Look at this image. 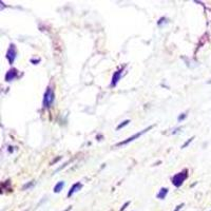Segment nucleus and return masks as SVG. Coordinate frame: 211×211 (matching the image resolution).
Returning <instances> with one entry per match:
<instances>
[{
  "instance_id": "2eb2a0df",
  "label": "nucleus",
  "mask_w": 211,
  "mask_h": 211,
  "mask_svg": "<svg viewBox=\"0 0 211 211\" xmlns=\"http://www.w3.org/2000/svg\"><path fill=\"white\" fill-rule=\"evenodd\" d=\"M128 205H129V202H128V203H126V204L124 205V207H122V208L120 209V211H124V210H125V208H126V207L128 206Z\"/></svg>"
},
{
  "instance_id": "6e6552de",
  "label": "nucleus",
  "mask_w": 211,
  "mask_h": 211,
  "mask_svg": "<svg viewBox=\"0 0 211 211\" xmlns=\"http://www.w3.org/2000/svg\"><path fill=\"white\" fill-rule=\"evenodd\" d=\"M168 192H169V190L167 188H162L160 190V192L157 193V195H156V198H157L158 200H165V198L167 196Z\"/></svg>"
},
{
  "instance_id": "dca6fc26",
  "label": "nucleus",
  "mask_w": 211,
  "mask_h": 211,
  "mask_svg": "<svg viewBox=\"0 0 211 211\" xmlns=\"http://www.w3.org/2000/svg\"><path fill=\"white\" fill-rule=\"evenodd\" d=\"M208 84H211V80H210V81H208Z\"/></svg>"
},
{
  "instance_id": "0eeeda50",
  "label": "nucleus",
  "mask_w": 211,
  "mask_h": 211,
  "mask_svg": "<svg viewBox=\"0 0 211 211\" xmlns=\"http://www.w3.org/2000/svg\"><path fill=\"white\" fill-rule=\"evenodd\" d=\"M82 188V185H81V183H79V182H77L76 184H74L73 186L71 187V189H70V191H69V193H68V198H71L72 195H73L75 192H77V191H79L80 189Z\"/></svg>"
},
{
  "instance_id": "ddd939ff",
  "label": "nucleus",
  "mask_w": 211,
  "mask_h": 211,
  "mask_svg": "<svg viewBox=\"0 0 211 211\" xmlns=\"http://www.w3.org/2000/svg\"><path fill=\"white\" fill-rule=\"evenodd\" d=\"M32 185H34V182H31V183H29V184H28V185H25V186L23 187V189H28V188H29V187H31Z\"/></svg>"
},
{
  "instance_id": "f03ea898",
  "label": "nucleus",
  "mask_w": 211,
  "mask_h": 211,
  "mask_svg": "<svg viewBox=\"0 0 211 211\" xmlns=\"http://www.w3.org/2000/svg\"><path fill=\"white\" fill-rule=\"evenodd\" d=\"M187 177H188V169H184L182 172L175 174V175L172 177V184H173V186L180 188V187L184 184L185 180H187Z\"/></svg>"
},
{
  "instance_id": "39448f33",
  "label": "nucleus",
  "mask_w": 211,
  "mask_h": 211,
  "mask_svg": "<svg viewBox=\"0 0 211 211\" xmlns=\"http://www.w3.org/2000/svg\"><path fill=\"white\" fill-rule=\"evenodd\" d=\"M125 67H122V69L117 70L116 72H114L113 76H112V81H111V87H115L116 84H118V81L122 78V70H124Z\"/></svg>"
},
{
  "instance_id": "1a4fd4ad",
  "label": "nucleus",
  "mask_w": 211,
  "mask_h": 211,
  "mask_svg": "<svg viewBox=\"0 0 211 211\" xmlns=\"http://www.w3.org/2000/svg\"><path fill=\"white\" fill-rule=\"evenodd\" d=\"M63 186H65V182L57 183V184L55 185V187H54V192H55V193H58V192H60L62 190V188H63Z\"/></svg>"
},
{
  "instance_id": "4468645a",
  "label": "nucleus",
  "mask_w": 211,
  "mask_h": 211,
  "mask_svg": "<svg viewBox=\"0 0 211 211\" xmlns=\"http://www.w3.org/2000/svg\"><path fill=\"white\" fill-rule=\"evenodd\" d=\"M183 206H184V204H180V205H178V206L177 207H176V208H175V210H174V211H178V210H180V208H182V207Z\"/></svg>"
},
{
  "instance_id": "f8f14e48",
  "label": "nucleus",
  "mask_w": 211,
  "mask_h": 211,
  "mask_svg": "<svg viewBox=\"0 0 211 211\" xmlns=\"http://www.w3.org/2000/svg\"><path fill=\"white\" fill-rule=\"evenodd\" d=\"M186 117H187V114L186 113H183L182 115L178 117V120H180V122H182V120L184 119V118H186Z\"/></svg>"
},
{
  "instance_id": "9b49d317",
  "label": "nucleus",
  "mask_w": 211,
  "mask_h": 211,
  "mask_svg": "<svg viewBox=\"0 0 211 211\" xmlns=\"http://www.w3.org/2000/svg\"><path fill=\"white\" fill-rule=\"evenodd\" d=\"M194 139V137H191V138H189V139H188V142H185V144L184 145H183V146H182V148H183V149H184V148H186V147L187 146H188V145L189 144H190V142H192V140H193Z\"/></svg>"
},
{
  "instance_id": "f257e3e1",
  "label": "nucleus",
  "mask_w": 211,
  "mask_h": 211,
  "mask_svg": "<svg viewBox=\"0 0 211 211\" xmlns=\"http://www.w3.org/2000/svg\"><path fill=\"white\" fill-rule=\"evenodd\" d=\"M55 100V94H54V90L52 87H48L47 91L45 92L43 95V100H42V106L45 109H49L52 104H54Z\"/></svg>"
},
{
  "instance_id": "423d86ee",
  "label": "nucleus",
  "mask_w": 211,
  "mask_h": 211,
  "mask_svg": "<svg viewBox=\"0 0 211 211\" xmlns=\"http://www.w3.org/2000/svg\"><path fill=\"white\" fill-rule=\"evenodd\" d=\"M17 74H18V70L15 69V68H12V69L9 70L7 73L5 74V81L10 82V81H12V80H14L17 77Z\"/></svg>"
},
{
  "instance_id": "20e7f679",
  "label": "nucleus",
  "mask_w": 211,
  "mask_h": 211,
  "mask_svg": "<svg viewBox=\"0 0 211 211\" xmlns=\"http://www.w3.org/2000/svg\"><path fill=\"white\" fill-rule=\"evenodd\" d=\"M17 58V50H16V47L14 43H11L7 49V59L9 60L10 65H13L15 59Z\"/></svg>"
},
{
  "instance_id": "9d476101",
  "label": "nucleus",
  "mask_w": 211,
  "mask_h": 211,
  "mask_svg": "<svg viewBox=\"0 0 211 211\" xmlns=\"http://www.w3.org/2000/svg\"><path fill=\"white\" fill-rule=\"evenodd\" d=\"M129 122H130V119L124 120V122H122V124H120V125H118V126L116 127V130H120V129H122V128H124L125 126H127V125L129 124Z\"/></svg>"
},
{
  "instance_id": "7ed1b4c3",
  "label": "nucleus",
  "mask_w": 211,
  "mask_h": 211,
  "mask_svg": "<svg viewBox=\"0 0 211 211\" xmlns=\"http://www.w3.org/2000/svg\"><path fill=\"white\" fill-rule=\"evenodd\" d=\"M154 126H149L148 128H146L145 130H142L140 132H138V133H136V134H134V135H132V136H130L129 138H127V139H125V140H122V142H118L116 146L117 147H120V146H124V145H126V144H129V142H133V140H135V139H137V138H139L140 136L142 135V134H145L146 132H148L149 130H151L152 128H153Z\"/></svg>"
}]
</instances>
